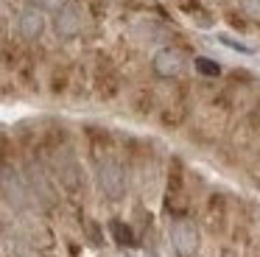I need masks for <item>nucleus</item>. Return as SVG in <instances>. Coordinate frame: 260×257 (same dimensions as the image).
I'll use <instances>...</instances> for the list:
<instances>
[{
	"label": "nucleus",
	"mask_w": 260,
	"mask_h": 257,
	"mask_svg": "<svg viewBox=\"0 0 260 257\" xmlns=\"http://www.w3.org/2000/svg\"><path fill=\"white\" fill-rule=\"evenodd\" d=\"M168 193H185V162L176 154L168 162Z\"/></svg>",
	"instance_id": "9"
},
{
	"label": "nucleus",
	"mask_w": 260,
	"mask_h": 257,
	"mask_svg": "<svg viewBox=\"0 0 260 257\" xmlns=\"http://www.w3.org/2000/svg\"><path fill=\"white\" fill-rule=\"evenodd\" d=\"M62 3H64V0H34V6H37V9H42L45 14H51V11L59 9Z\"/></svg>",
	"instance_id": "15"
},
{
	"label": "nucleus",
	"mask_w": 260,
	"mask_h": 257,
	"mask_svg": "<svg viewBox=\"0 0 260 257\" xmlns=\"http://www.w3.org/2000/svg\"><path fill=\"white\" fill-rule=\"evenodd\" d=\"M12 39V20H9L3 11H0V45Z\"/></svg>",
	"instance_id": "14"
},
{
	"label": "nucleus",
	"mask_w": 260,
	"mask_h": 257,
	"mask_svg": "<svg viewBox=\"0 0 260 257\" xmlns=\"http://www.w3.org/2000/svg\"><path fill=\"white\" fill-rule=\"evenodd\" d=\"M92 179H95V187L104 199L112 201V204H120L129 196V187H132L129 159L123 162L115 151L92 156Z\"/></svg>",
	"instance_id": "1"
},
{
	"label": "nucleus",
	"mask_w": 260,
	"mask_h": 257,
	"mask_svg": "<svg viewBox=\"0 0 260 257\" xmlns=\"http://www.w3.org/2000/svg\"><path fill=\"white\" fill-rule=\"evenodd\" d=\"M221 257H238V251H232V249H224V251H221Z\"/></svg>",
	"instance_id": "17"
},
{
	"label": "nucleus",
	"mask_w": 260,
	"mask_h": 257,
	"mask_svg": "<svg viewBox=\"0 0 260 257\" xmlns=\"http://www.w3.org/2000/svg\"><path fill=\"white\" fill-rule=\"evenodd\" d=\"M168 238H171V246H174L176 254L182 257H190L199 251V243H202V232H199V223L193 218H174L171 221V229H168Z\"/></svg>",
	"instance_id": "5"
},
{
	"label": "nucleus",
	"mask_w": 260,
	"mask_h": 257,
	"mask_svg": "<svg viewBox=\"0 0 260 257\" xmlns=\"http://www.w3.org/2000/svg\"><path fill=\"white\" fill-rule=\"evenodd\" d=\"M48 31V14L37 6H23L14 17V34H17V42L25 48H34L37 42H42Z\"/></svg>",
	"instance_id": "3"
},
{
	"label": "nucleus",
	"mask_w": 260,
	"mask_h": 257,
	"mask_svg": "<svg viewBox=\"0 0 260 257\" xmlns=\"http://www.w3.org/2000/svg\"><path fill=\"white\" fill-rule=\"evenodd\" d=\"M207 218H210V227H215V221H218V229L224 227V218H226V199L221 193L210 196L207 201Z\"/></svg>",
	"instance_id": "10"
},
{
	"label": "nucleus",
	"mask_w": 260,
	"mask_h": 257,
	"mask_svg": "<svg viewBox=\"0 0 260 257\" xmlns=\"http://www.w3.org/2000/svg\"><path fill=\"white\" fill-rule=\"evenodd\" d=\"M221 42H224L226 48H235V50H241V53H252V48H249V45H241L238 39H232V37H221Z\"/></svg>",
	"instance_id": "16"
},
{
	"label": "nucleus",
	"mask_w": 260,
	"mask_h": 257,
	"mask_svg": "<svg viewBox=\"0 0 260 257\" xmlns=\"http://www.w3.org/2000/svg\"><path fill=\"white\" fill-rule=\"evenodd\" d=\"M70 87H73V65H68V61L51 65L48 78H45L48 92H51L53 98H64V95H70Z\"/></svg>",
	"instance_id": "6"
},
{
	"label": "nucleus",
	"mask_w": 260,
	"mask_h": 257,
	"mask_svg": "<svg viewBox=\"0 0 260 257\" xmlns=\"http://www.w3.org/2000/svg\"><path fill=\"white\" fill-rule=\"evenodd\" d=\"M129 106H132V112H135V115L148 117L151 112H157V95H154L151 89L140 87V89H135V92L129 95Z\"/></svg>",
	"instance_id": "8"
},
{
	"label": "nucleus",
	"mask_w": 260,
	"mask_h": 257,
	"mask_svg": "<svg viewBox=\"0 0 260 257\" xmlns=\"http://www.w3.org/2000/svg\"><path fill=\"white\" fill-rule=\"evenodd\" d=\"M190 257H202V254H199V251H196V254H190Z\"/></svg>",
	"instance_id": "19"
},
{
	"label": "nucleus",
	"mask_w": 260,
	"mask_h": 257,
	"mask_svg": "<svg viewBox=\"0 0 260 257\" xmlns=\"http://www.w3.org/2000/svg\"><path fill=\"white\" fill-rule=\"evenodd\" d=\"M23 3H25V6H34V0H23Z\"/></svg>",
	"instance_id": "18"
},
{
	"label": "nucleus",
	"mask_w": 260,
	"mask_h": 257,
	"mask_svg": "<svg viewBox=\"0 0 260 257\" xmlns=\"http://www.w3.org/2000/svg\"><path fill=\"white\" fill-rule=\"evenodd\" d=\"M193 67H196V73L199 76H204V78H218L221 73V65L215 59H207V56H196V59H193Z\"/></svg>",
	"instance_id": "11"
},
{
	"label": "nucleus",
	"mask_w": 260,
	"mask_h": 257,
	"mask_svg": "<svg viewBox=\"0 0 260 257\" xmlns=\"http://www.w3.org/2000/svg\"><path fill=\"white\" fill-rule=\"evenodd\" d=\"M238 9H241L243 20L260 25V0H238Z\"/></svg>",
	"instance_id": "13"
},
{
	"label": "nucleus",
	"mask_w": 260,
	"mask_h": 257,
	"mask_svg": "<svg viewBox=\"0 0 260 257\" xmlns=\"http://www.w3.org/2000/svg\"><path fill=\"white\" fill-rule=\"evenodd\" d=\"M107 235L118 249H135L137 246V232H135V227H132V221H126V218H118V215L109 218Z\"/></svg>",
	"instance_id": "7"
},
{
	"label": "nucleus",
	"mask_w": 260,
	"mask_h": 257,
	"mask_svg": "<svg viewBox=\"0 0 260 257\" xmlns=\"http://www.w3.org/2000/svg\"><path fill=\"white\" fill-rule=\"evenodd\" d=\"M182 11H185L187 17H193V20H196V25H202V28L213 25V14H210V11H204L196 0H193V3H182Z\"/></svg>",
	"instance_id": "12"
},
{
	"label": "nucleus",
	"mask_w": 260,
	"mask_h": 257,
	"mask_svg": "<svg viewBox=\"0 0 260 257\" xmlns=\"http://www.w3.org/2000/svg\"><path fill=\"white\" fill-rule=\"evenodd\" d=\"M48 28L59 42H76L87 34V14L79 0H64L59 9L48 14Z\"/></svg>",
	"instance_id": "2"
},
{
	"label": "nucleus",
	"mask_w": 260,
	"mask_h": 257,
	"mask_svg": "<svg viewBox=\"0 0 260 257\" xmlns=\"http://www.w3.org/2000/svg\"><path fill=\"white\" fill-rule=\"evenodd\" d=\"M187 59L176 45H165V48L154 50L151 56V76L159 78V81H174L185 73Z\"/></svg>",
	"instance_id": "4"
}]
</instances>
